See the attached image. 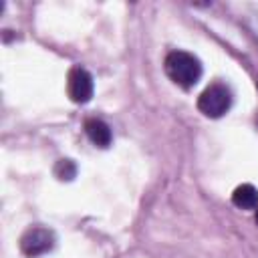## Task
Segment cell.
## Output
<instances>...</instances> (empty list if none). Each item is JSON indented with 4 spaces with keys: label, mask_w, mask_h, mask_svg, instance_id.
Returning a JSON list of instances; mask_svg holds the SVG:
<instances>
[{
    "label": "cell",
    "mask_w": 258,
    "mask_h": 258,
    "mask_svg": "<svg viewBox=\"0 0 258 258\" xmlns=\"http://www.w3.org/2000/svg\"><path fill=\"white\" fill-rule=\"evenodd\" d=\"M163 67H165L167 77L183 89L194 87L202 77V62L198 60V56H194L191 52H185V50L169 52L165 56Z\"/></svg>",
    "instance_id": "1"
},
{
    "label": "cell",
    "mask_w": 258,
    "mask_h": 258,
    "mask_svg": "<svg viewBox=\"0 0 258 258\" xmlns=\"http://www.w3.org/2000/svg\"><path fill=\"white\" fill-rule=\"evenodd\" d=\"M232 107V91L224 85V83H214L208 89H204V93L198 99V109L212 119H218L222 115H226Z\"/></svg>",
    "instance_id": "2"
},
{
    "label": "cell",
    "mask_w": 258,
    "mask_h": 258,
    "mask_svg": "<svg viewBox=\"0 0 258 258\" xmlns=\"http://www.w3.org/2000/svg\"><path fill=\"white\" fill-rule=\"evenodd\" d=\"M52 246H54V234L40 226L26 230L20 238V250L28 258H38V256L50 252Z\"/></svg>",
    "instance_id": "3"
},
{
    "label": "cell",
    "mask_w": 258,
    "mask_h": 258,
    "mask_svg": "<svg viewBox=\"0 0 258 258\" xmlns=\"http://www.w3.org/2000/svg\"><path fill=\"white\" fill-rule=\"evenodd\" d=\"M67 93H69L73 103L81 105V103L91 101V97H93V77H91V73L81 69V67L71 69L69 79H67Z\"/></svg>",
    "instance_id": "4"
},
{
    "label": "cell",
    "mask_w": 258,
    "mask_h": 258,
    "mask_svg": "<svg viewBox=\"0 0 258 258\" xmlns=\"http://www.w3.org/2000/svg\"><path fill=\"white\" fill-rule=\"evenodd\" d=\"M85 133H87V137L97 145V147H109L111 145V129H109V125L105 123V121H101V119H87L85 121Z\"/></svg>",
    "instance_id": "5"
},
{
    "label": "cell",
    "mask_w": 258,
    "mask_h": 258,
    "mask_svg": "<svg viewBox=\"0 0 258 258\" xmlns=\"http://www.w3.org/2000/svg\"><path fill=\"white\" fill-rule=\"evenodd\" d=\"M232 202L240 210H256L258 208V189L252 183H242L234 189Z\"/></svg>",
    "instance_id": "6"
},
{
    "label": "cell",
    "mask_w": 258,
    "mask_h": 258,
    "mask_svg": "<svg viewBox=\"0 0 258 258\" xmlns=\"http://www.w3.org/2000/svg\"><path fill=\"white\" fill-rule=\"evenodd\" d=\"M54 173L58 175V179H73L75 173H77V167H75V163H73L71 159H60V161L56 163Z\"/></svg>",
    "instance_id": "7"
},
{
    "label": "cell",
    "mask_w": 258,
    "mask_h": 258,
    "mask_svg": "<svg viewBox=\"0 0 258 258\" xmlns=\"http://www.w3.org/2000/svg\"><path fill=\"white\" fill-rule=\"evenodd\" d=\"M256 226H258V208H256Z\"/></svg>",
    "instance_id": "8"
}]
</instances>
